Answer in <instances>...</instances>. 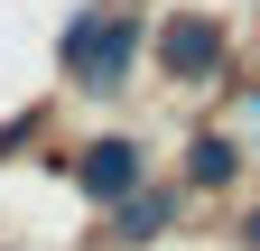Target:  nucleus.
Segmentation results:
<instances>
[{
    "label": "nucleus",
    "mask_w": 260,
    "mask_h": 251,
    "mask_svg": "<svg viewBox=\"0 0 260 251\" xmlns=\"http://www.w3.org/2000/svg\"><path fill=\"white\" fill-rule=\"evenodd\" d=\"M195 177H205V186H214V177H233V149H223V140H205V149H195Z\"/></svg>",
    "instance_id": "7ed1b4c3"
},
{
    "label": "nucleus",
    "mask_w": 260,
    "mask_h": 251,
    "mask_svg": "<svg viewBox=\"0 0 260 251\" xmlns=\"http://www.w3.org/2000/svg\"><path fill=\"white\" fill-rule=\"evenodd\" d=\"M130 159H140V149H121V140H112V149H93V168H84V177L103 186V196H121V186L140 177V168H130Z\"/></svg>",
    "instance_id": "f257e3e1"
},
{
    "label": "nucleus",
    "mask_w": 260,
    "mask_h": 251,
    "mask_svg": "<svg viewBox=\"0 0 260 251\" xmlns=\"http://www.w3.org/2000/svg\"><path fill=\"white\" fill-rule=\"evenodd\" d=\"M168 66H214V28H168Z\"/></svg>",
    "instance_id": "f03ea898"
}]
</instances>
